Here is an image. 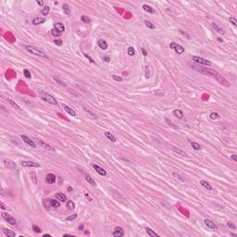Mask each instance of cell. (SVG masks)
Segmentation results:
<instances>
[{"mask_svg":"<svg viewBox=\"0 0 237 237\" xmlns=\"http://www.w3.org/2000/svg\"><path fill=\"white\" fill-rule=\"evenodd\" d=\"M201 72L203 73H206L207 75H209V76H212L214 79H216L220 84L224 85V86H230V83H228V81L224 79L223 77H221L220 74H219L217 71H212V70H209V69H204V70H199Z\"/></svg>","mask_w":237,"mask_h":237,"instance_id":"6da1fadb","label":"cell"},{"mask_svg":"<svg viewBox=\"0 0 237 237\" xmlns=\"http://www.w3.org/2000/svg\"><path fill=\"white\" fill-rule=\"evenodd\" d=\"M25 48L26 50L28 51V52H30L31 54H33V55H35V56H38V57H41V58H46V59H49V57L44 52V51H42L41 49H38L36 47H34V46H25Z\"/></svg>","mask_w":237,"mask_h":237,"instance_id":"7a4b0ae2","label":"cell"},{"mask_svg":"<svg viewBox=\"0 0 237 237\" xmlns=\"http://www.w3.org/2000/svg\"><path fill=\"white\" fill-rule=\"evenodd\" d=\"M41 98L44 100L45 102H46V103H48V104H51V105H57V104H58L57 99H56L53 96H51V95L47 94V93L42 94V95H41Z\"/></svg>","mask_w":237,"mask_h":237,"instance_id":"3957f363","label":"cell"},{"mask_svg":"<svg viewBox=\"0 0 237 237\" xmlns=\"http://www.w3.org/2000/svg\"><path fill=\"white\" fill-rule=\"evenodd\" d=\"M1 215H2V218L8 222V223H9L10 225H15L16 224V220H15V218H13L11 215H9L8 213H6V212H2L1 213Z\"/></svg>","mask_w":237,"mask_h":237,"instance_id":"277c9868","label":"cell"},{"mask_svg":"<svg viewBox=\"0 0 237 237\" xmlns=\"http://www.w3.org/2000/svg\"><path fill=\"white\" fill-rule=\"evenodd\" d=\"M193 60L195 62L198 63L200 65H204V66H211V62L208 59H204L200 57H197V56H194L193 57Z\"/></svg>","mask_w":237,"mask_h":237,"instance_id":"5b68a950","label":"cell"},{"mask_svg":"<svg viewBox=\"0 0 237 237\" xmlns=\"http://www.w3.org/2000/svg\"><path fill=\"white\" fill-rule=\"evenodd\" d=\"M170 47L172 48V49L174 50L177 54H179V55H181V54H183V53L184 52V48H183L182 46L176 44L174 42H171V43L170 44Z\"/></svg>","mask_w":237,"mask_h":237,"instance_id":"8992f818","label":"cell"},{"mask_svg":"<svg viewBox=\"0 0 237 237\" xmlns=\"http://www.w3.org/2000/svg\"><path fill=\"white\" fill-rule=\"evenodd\" d=\"M112 235L114 237H122L124 235V231L121 227H116L115 230L113 231Z\"/></svg>","mask_w":237,"mask_h":237,"instance_id":"52a82bcc","label":"cell"},{"mask_svg":"<svg viewBox=\"0 0 237 237\" xmlns=\"http://www.w3.org/2000/svg\"><path fill=\"white\" fill-rule=\"evenodd\" d=\"M36 142L38 143V145H39L40 146H42L43 148L49 150V151H55V148H54L53 146H51L50 145L46 144V143H45V142H43L42 140H40V139H37V140H36Z\"/></svg>","mask_w":237,"mask_h":237,"instance_id":"ba28073f","label":"cell"},{"mask_svg":"<svg viewBox=\"0 0 237 237\" xmlns=\"http://www.w3.org/2000/svg\"><path fill=\"white\" fill-rule=\"evenodd\" d=\"M21 137L22 139V141H24V143H26L27 145H29L30 146H32L33 148H35V147H36L35 143H34L33 140H31L29 137H27L26 135H21Z\"/></svg>","mask_w":237,"mask_h":237,"instance_id":"9c48e42d","label":"cell"},{"mask_svg":"<svg viewBox=\"0 0 237 237\" xmlns=\"http://www.w3.org/2000/svg\"><path fill=\"white\" fill-rule=\"evenodd\" d=\"M4 165L6 166V168L10 169V170H13V169H15L17 167V164L12 160H10V159H5L4 160Z\"/></svg>","mask_w":237,"mask_h":237,"instance_id":"30bf717a","label":"cell"},{"mask_svg":"<svg viewBox=\"0 0 237 237\" xmlns=\"http://www.w3.org/2000/svg\"><path fill=\"white\" fill-rule=\"evenodd\" d=\"M46 182L48 184H53L56 183V175L53 173H48L46 177Z\"/></svg>","mask_w":237,"mask_h":237,"instance_id":"8fae6325","label":"cell"},{"mask_svg":"<svg viewBox=\"0 0 237 237\" xmlns=\"http://www.w3.org/2000/svg\"><path fill=\"white\" fill-rule=\"evenodd\" d=\"M21 166L23 167H33V168H38L40 167V164H38L36 162H33V161H22L21 163Z\"/></svg>","mask_w":237,"mask_h":237,"instance_id":"7c38bea8","label":"cell"},{"mask_svg":"<svg viewBox=\"0 0 237 237\" xmlns=\"http://www.w3.org/2000/svg\"><path fill=\"white\" fill-rule=\"evenodd\" d=\"M93 168L96 170V172L98 173V174H100V175H102V176H106L107 175V171L103 169V168H101L100 166H98V165H96V164H94L93 165Z\"/></svg>","mask_w":237,"mask_h":237,"instance_id":"4fadbf2b","label":"cell"},{"mask_svg":"<svg viewBox=\"0 0 237 237\" xmlns=\"http://www.w3.org/2000/svg\"><path fill=\"white\" fill-rule=\"evenodd\" d=\"M204 223H205L206 226H208V227L210 228V229H213V230H216V229H217V225L215 224V222H213L212 220H210L206 219V220H204Z\"/></svg>","mask_w":237,"mask_h":237,"instance_id":"5bb4252c","label":"cell"},{"mask_svg":"<svg viewBox=\"0 0 237 237\" xmlns=\"http://www.w3.org/2000/svg\"><path fill=\"white\" fill-rule=\"evenodd\" d=\"M97 45H98V46H99L102 50H106L108 48V46L107 41H105V40H103V39H100L99 41L97 42Z\"/></svg>","mask_w":237,"mask_h":237,"instance_id":"9a60e30c","label":"cell"},{"mask_svg":"<svg viewBox=\"0 0 237 237\" xmlns=\"http://www.w3.org/2000/svg\"><path fill=\"white\" fill-rule=\"evenodd\" d=\"M54 29H56L57 31H58L59 33H62L63 32L65 31V27H64V25L62 23H60V22H58V23H55L54 25Z\"/></svg>","mask_w":237,"mask_h":237,"instance_id":"2e32d148","label":"cell"},{"mask_svg":"<svg viewBox=\"0 0 237 237\" xmlns=\"http://www.w3.org/2000/svg\"><path fill=\"white\" fill-rule=\"evenodd\" d=\"M211 26H212L213 29H214L217 33H219L220 34H222V35H223V34L225 33V32L223 31V29H222V28H220V27H219V26L216 24V23H212Z\"/></svg>","mask_w":237,"mask_h":237,"instance_id":"e0dca14e","label":"cell"},{"mask_svg":"<svg viewBox=\"0 0 237 237\" xmlns=\"http://www.w3.org/2000/svg\"><path fill=\"white\" fill-rule=\"evenodd\" d=\"M7 101H8V103H9V104L11 105V107H12V108H15L16 110H19V111H21V108H20V106H19V105H18V104H17L16 102H14L13 100L9 99V98H8V99H7Z\"/></svg>","mask_w":237,"mask_h":237,"instance_id":"ac0fdd59","label":"cell"},{"mask_svg":"<svg viewBox=\"0 0 237 237\" xmlns=\"http://www.w3.org/2000/svg\"><path fill=\"white\" fill-rule=\"evenodd\" d=\"M56 198L58 200H59L60 202H66L67 201V196L62 194V193H58L56 194Z\"/></svg>","mask_w":237,"mask_h":237,"instance_id":"d6986e66","label":"cell"},{"mask_svg":"<svg viewBox=\"0 0 237 237\" xmlns=\"http://www.w3.org/2000/svg\"><path fill=\"white\" fill-rule=\"evenodd\" d=\"M44 22H46V19H45V18H40V17L33 19V23L34 25L42 24V23H44Z\"/></svg>","mask_w":237,"mask_h":237,"instance_id":"ffe728a7","label":"cell"},{"mask_svg":"<svg viewBox=\"0 0 237 237\" xmlns=\"http://www.w3.org/2000/svg\"><path fill=\"white\" fill-rule=\"evenodd\" d=\"M3 232H4V233L7 235V236L8 237H15L16 236V233L12 232V231H10L9 229H7V228H4L3 229Z\"/></svg>","mask_w":237,"mask_h":237,"instance_id":"44dd1931","label":"cell"},{"mask_svg":"<svg viewBox=\"0 0 237 237\" xmlns=\"http://www.w3.org/2000/svg\"><path fill=\"white\" fill-rule=\"evenodd\" d=\"M143 9H144L145 11H146V12L151 13V14L155 13L154 8H151L149 5H147V4H144V5H143Z\"/></svg>","mask_w":237,"mask_h":237,"instance_id":"7402d4cb","label":"cell"},{"mask_svg":"<svg viewBox=\"0 0 237 237\" xmlns=\"http://www.w3.org/2000/svg\"><path fill=\"white\" fill-rule=\"evenodd\" d=\"M63 108H64L65 111L68 113V114H70L71 116H72V117H75V116H76V112H75L73 109H71L70 107H68V106H64Z\"/></svg>","mask_w":237,"mask_h":237,"instance_id":"603a6c76","label":"cell"},{"mask_svg":"<svg viewBox=\"0 0 237 237\" xmlns=\"http://www.w3.org/2000/svg\"><path fill=\"white\" fill-rule=\"evenodd\" d=\"M173 152H175L176 154H178V155H180V156H183V157H187V154L185 153V152H183V150L179 149V148H176V147H172L171 148Z\"/></svg>","mask_w":237,"mask_h":237,"instance_id":"cb8c5ba5","label":"cell"},{"mask_svg":"<svg viewBox=\"0 0 237 237\" xmlns=\"http://www.w3.org/2000/svg\"><path fill=\"white\" fill-rule=\"evenodd\" d=\"M104 134H105V136L108 138V140H110V141H111V142H113V143H115V142L117 141L116 137H115V136H114L113 134H111L110 133H108V132H106V133H104Z\"/></svg>","mask_w":237,"mask_h":237,"instance_id":"d4e9b609","label":"cell"},{"mask_svg":"<svg viewBox=\"0 0 237 237\" xmlns=\"http://www.w3.org/2000/svg\"><path fill=\"white\" fill-rule=\"evenodd\" d=\"M30 177H31V179H32V182H33V184H37V177H36V173H35V171H31L30 172Z\"/></svg>","mask_w":237,"mask_h":237,"instance_id":"484cf974","label":"cell"},{"mask_svg":"<svg viewBox=\"0 0 237 237\" xmlns=\"http://www.w3.org/2000/svg\"><path fill=\"white\" fill-rule=\"evenodd\" d=\"M200 185H202L204 188H206V189H208V190H212V186L208 183V182H206V181H200Z\"/></svg>","mask_w":237,"mask_h":237,"instance_id":"4316f807","label":"cell"},{"mask_svg":"<svg viewBox=\"0 0 237 237\" xmlns=\"http://www.w3.org/2000/svg\"><path fill=\"white\" fill-rule=\"evenodd\" d=\"M49 204L52 208H59L60 207V203L58 200H54V199L49 200Z\"/></svg>","mask_w":237,"mask_h":237,"instance_id":"83f0119b","label":"cell"},{"mask_svg":"<svg viewBox=\"0 0 237 237\" xmlns=\"http://www.w3.org/2000/svg\"><path fill=\"white\" fill-rule=\"evenodd\" d=\"M146 233H147V234H148L149 236H151V237H158V233H156L153 230H151V229L148 228V227H146Z\"/></svg>","mask_w":237,"mask_h":237,"instance_id":"f1b7e54d","label":"cell"},{"mask_svg":"<svg viewBox=\"0 0 237 237\" xmlns=\"http://www.w3.org/2000/svg\"><path fill=\"white\" fill-rule=\"evenodd\" d=\"M173 114H174L175 117H177L180 120H182L183 118V111H181L179 109H175L174 111H173Z\"/></svg>","mask_w":237,"mask_h":237,"instance_id":"f546056e","label":"cell"},{"mask_svg":"<svg viewBox=\"0 0 237 237\" xmlns=\"http://www.w3.org/2000/svg\"><path fill=\"white\" fill-rule=\"evenodd\" d=\"M62 7H63V10H64V13H65L66 15L70 16V15H71V9H70L69 6H68L67 4H63Z\"/></svg>","mask_w":237,"mask_h":237,"instance_id":"4dcf8cb0","label":"cell"},{"mask_svg":"<svg viewBox=\"0 0 237 237\" xmlns=\"http://www.w3.org/2000/svg\"><path fill=\"white\" fill-rule=\"evenodd\" d=\"M67 208H68L69 209H71V210L74 209V208H75L74 202H73V201H71V200H69V201H68V203H67Z\"/></svg>","mask_w":237,"mask_h":237,"instance_id":"1f68e13d","label":"cell"},{"mask_svg":"<svg viewBox=\"0 0 237 237\" xmlns=\"http://www.w3.org/2000/svg\"><path fill=\"white\" fill-rule=\"evenodd\" d=\"M49 10H50V8L48 6H46L43 9H42V11H41V14L42 15H44V16H46V15H48V13H49Z\"/></svg>","mask_w":237,"mask_h":237,"instance_id":"d6a6232c","label":"cell"},{"mask_svg":"<svg viewBox=\"0 0 237 237\" xmlns=\"http://www.w3.org/2000/svg\"><path fill=\"white\" fill-rule=\"evenodd\" d=\"M191 146H192V147H193L195 150H200L201 149V146H200L199 144L195 143V142H192V143H191Z\"/></svg>","mask_w":237,"mask_h":237,"instance_id":"836d02e7","label":"cell"},{"mask_svg":"<svg viewBox=\"0 0 237 237\" xmlns=\"http://www.w3.org/2000/svg\"><path fill=\"white\" fill-rule=\"evenodd\" d=\"M51 33H52V35H53L54 37H59V36L61 35V33H59L58 31H57L56 29H53V30L51 31Z\"/></svg>","mask_w":237,"mask_h":237,"instance_id":"e575fe53","label":"cell"},{"mask_svg":"<svg viewBox=\"0 0 237 237\" xmlns=\"http://www.w3.org/2000/svg\"><path fill=\"white\" fill-rule=\"evenodd\" d=\"M145 24H146V26L147 28H149V29H152V30H154V29L156 28V26L153 24L152 22L148 21H145Z\"/></svg>","mask_w":237,"mask_h":237,"instance_id":"d590c367","label":"cell"},{"mask_svg":"<svg viewBox=\"0 0 237 237\" xmlns=\"http://www.w3.org/2000/svg\"><path fill=\"white\" fill-rule=\"evenodd\" d=\"M77 217H78V214H73V215H71V216H70V217H67V218H66V220H67V221L74 220L77 219Z\"/></svg>","mask_w":237,"mask_h":237,"instance_id":"8d00e7d4","label":"cell"},{"mask_svg":"<svg viewBox=\"0 0 237 237\" xmlns=\"http://www.w3.org/2000/svg\"><path fill=\"white\" fill-rule=\"evenodd\" d=\"M85 180L87 181V182L89 183H90V184H92V185H96V183H95V181H94V180H93V179H92V178H91V177H90L89 175H86V176H85Z\"/></svg>","mask_w":237,"mask_h":237,"instance_id":"74e56055","label":"cell"},{"mask_svg":"<svg viewBox=\"0 0 237 237\" xmlns=\"http://www.w3.org/2000/svg\"><path fill=\"white\" fill-rule=\"evenodd\" d=\"M210 119L213 120V121L218 120V119H220V115H219L217 112H212L211 114H210Z\"/></svg>","mask_w":237,"mask_h":237,"instance_id":"f35d334b","label":"cell"},{"mask_svg":"<svg viewBox=\"0 0 237 237\" xmlns=\"http://www.w3.org/2000/svg\"><path fill=\"white\" fill-rule=\"evenodd\" d=\"M81 20L83 21V22H84V23H90V19H89V17L87 16H85V15H83V16H82L81 17Z\"/></svg>","mask_w":237,"mask_h":237,"instance_id":"ab89813d","label":"cell"},{"mask_svg":"<svg viewBox=\"0 0 237 237\" xmlns=\"http://www.w3.org/2000/svg\"><path fill=\"white\" fill-rule=\"evenodd\" d=\"M165 121H166V122H167V123H168V124L170 125V126H171V127H173V128H174V129H178V127H177V126H176V125H175L174 123H173V122H172V121H170V120H169V119H168V118H165Z\"/></svg>","mask_w":237,"mask_h":237,"instance_id":"60d3db41","label":"cell"},{"mask_svg":"<svg viewBox=\"0 0 237 237\" xmlns=\"http://www.w3.org/2000/svg\"><path fill=\"white\" fill-rule=\"evenodd\" d=\"M135 54V50L134 48L133 47V46H129V48H128V55L129 56H133Z\"/></svg>","mask_w":237,"mask_h":237,"instance_id":"b9f144b4","label":"cell"},{"mask_svg":"<svg viewBox=\"0 0 237 237\" xmlns=\"http://www.w3.org/2000/svg\"><path fill=\"white\" fill-rule=\"evenodd\" d=\"M229 21H230V22L232 23L233 25H234V26H237V21L235 18H233V17H231L230 19H229Z\"/></svg>","mask_w":237,"mask_h":237,"instance_id":"7bdbcfd3","label":"cell"},{"mask_svg":"<svg viewBox=\"0 0 237 237\" xmlns=\"http://www.w3.org/2000/svg\"><path fill=\"white\" fill-rule=\"evenodd\" d=\"M23 73H24V76L27 78V79H31V77H32V76H31V73H30V71H29L28 70H26V69H25L24 71H23Z\"/></svg>","mask_w":237,"mask_h":237,"instance_id":"ee69618b","label":"cell"},{"mask_svg":"<svg viewBox=\"0 0 237 237\" xmlns=\"http://www.w3.org/2000/svg\"><path fill=\"white\" fill-rule=\"evenodd\" d=\"M112 79L113 80H115L116 82H121V81H122V78H121V77H120V76H116V75H113Z\"/></svg>","mask_w":237,"mask_h":237,"instance_id":"f6af8a7d","label":"cell"},{"mask_svg":"<svg viewBox=\"0 0 237 237\" xmlns=\"http://www.w3.org/2000/svg\"><path fill=\"white\" fill-rule=\"evenodd\" d=\"M33 230L35 232V233H41L42 231H41V229L39 228V227H37L36 225H33Z\"/></svg>","mask_w":237,"mask_h":237,"instance_id":"bcb514c9","label":"cell"},{"mask_svg":"<svg viewBox=\"0 0 237 237\" xmlns=\"http://www.w3.org/2000/svg\"><path fill=\"white\" fill-rule=\"evenodd\" d=\"M54 43H55L57 46H62V44H63L62 40H60V39H56V40L54 41Z\"/></svg>","mask_w":237,"mask_h":237,"instance_id":"7dc6e473","label":"cell"},{"mask_svg":"<svg viewBox=\"0 0 237 237\" xmlns=\"http://www.w3.org/2000/svg\"><path fill=\"white\" fill-rule=\"evenodd\" d=\"M84 57H85V58H87L88 60H89V61H90V62H91V63H93V64H96V62H95V60H93V58H92L91 57H89V56H88L87 54H84Z\"/></svg>","mask_w":237,"mask_h":237,"instance_id":"c3c4849f","label":"cell"},{"mask_svg":"<svg viewBox=\"0 0 237 237\" xmlns=\"http://www.w3.org/2000/svg\"><path fill=\"white\" fill-rule=\"evenodd\" d=\"M173 176H174V177H175V178H176V179H178V180H180V181H181V182H183V181H184V180H183V177H181V176H180V175H179V174H177V173H173Z\"/></svg>","mask_w":237,"mask_h":237,"instance_id":"681fc988","label":"cell"},{"mask_svg":"<svg viewBox=\"0 0 237 237\" xmlns=\"http://www.w3.org/2000/svg\"><path fill=\"white\" fill-rule=\"evenodd\" d=\"M227 225H228V227H230V228H232V229H233V230H235V226H234V225L233 224V223H232V222H230V221H229V222H228V223H227Z\"/></svg>","mask_w":237,"mask_h":237,"instance_id":"f907efd6","label":"cell"},{"mask_svg":"<svg viewBox=\"0 0 237 237\" xmlns=\"http://www.w3.org/2000/svg\"><path fill=\"white\" fill-rule=\"evenodd\" d=\"M141 50H142V53H143V55H144L145 57H146V56H147V52H146V50L145 49L144 47H142V48H141Z\"/></svg>","mask_w":237,"mask_h":237,"instance_id":"816d5d0a","label":"cell"},{"mask_svg":"<svg viewBox=\"0 0 237 237\" xmlns=\"http://www.w3.org/2000/svg\"><path fill=\"white\" fill-rule=\"evenodd\" d=\"M231 158H232V159L234 161V162H237V157H236V155H232L231 156Z\"/></svg>","mask_w":237,"mask_h":237,"instance_id":"f5cc1de1","label":"cell"},{"mask_svg":"<svg viewBox=\"0 0 237 237\" xmlns=\"http://www.w3.org/2000/svg\"><path fill=\"white\" fill-rule=\"evenodd\" d=\"M37 4L39 6H43V5H44V2H43V1H40V0H37Z\"/></svg>","mask_w":237,"mask_h":237,"instance_id":"db71d44e","label":"cell"},{"mask_svg":"<svg viewBox=\"0 0 237 237\" xmlns=\"http://www.w3.org/2000/svg\"><path fill=\"white\" fill-rule=\"evenodd\" d=\"M0 206H1V208H2V209H5V208H6V207H5V205H4V204H3V203H2V202H1V203H0Z\"/></svg>","mask_w":237,"mask_h":237,"instance_id":"11a10c76","label":"cell"},{"mask_svg":"<svg viewBox=\"0 0 237 237\" xmlns=\"http://www.w3.org/2000/svg\"><path fill=\"white\" fill-rule=\"evenodd\" d=\"M146 78H149V71H148V68H146Z\"/></svg>","mask_w":237,"mask_h":237,"instance_id":"9f6ffc18","label":"cell"},{"mask_svg":"<svg viewBox=\"0 0 237 237\" xmlns=\"http://www.w3.org/2000/svg\"><path fill=\"white\" fill-rule=\"evenodd\" d=\"M104 60L107 61V62H108V61H109V58H108V57H105V58H104Z\"/></svg>","mask_w":237,"mask_h":237,"instance_id":"6f0895ef","label":"cell"},{"mask_svg":"<svg viewBox=\"0 0 237 237\" xmlns=\"http://www.w3.org/2000/svg\"><path fill=\"white\" fill-rule=\"evenodd\" d=\"M79 230H83V225H80V227H79Z\"/></svg>","mask_w":237,"mask_h":237,"instance_id":"680465c9","label":"cell"},{"mask_svg":"<svg viewBox=\"0 0 237 237\" xmlns=\"http://www.w3.org/2000/svg\"><path fill=\"white\" fill-rule=\"evenodd\" d=\"M68 190H69V191L71 192V191H72V188H71V187H69V188H68Z\"/></svg>","mask_w":237,"mask_h":237,"instance_id":"91938a15","label":"cell"},{"mask_svg":"<svg viewBox=\"0 0 237 237\" xmlns=\"http://www.w3.org/2000/svg\"><path fill=\"white\" fill-rule=\"evenodd\" d=\"M45 236H51V235L50 234H44V237Z\"/></svg>","mask_w":237,"mask_h":237,"instance_id":"94428289","label":"cell"},{"mask_svg":"<svg viewBox=\"0 0 237 237\" xmlns=\"http://www.w3.org/2000/svg\"><path fill=\"white\" fill-rule=\"evenodd\" d=\"M218 40H219V41H220V42H222V39H221V38H219V39H218Z\"/></svg>","mask_w":237,"mask_h":237,"instance_id":"6125c7cd","label":"cell"}]
</instances>
